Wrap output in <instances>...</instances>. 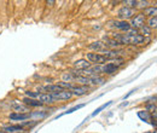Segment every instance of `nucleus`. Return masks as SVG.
<instances>
[{"instance_id": "aec40b11", "label": "nucleus", "mask_w": 157, "mask_h": 133, "mask_svg": "<svg viewBox=\"0 0 157 133\" xmlns=\"http://www.w3.org/2000/svg\"><path fill=\"white\" fill-rule=\"evenodd\" d=\"M111 103H113V102H108V103H104L103 105H100L99 108H97V109H96V110H94V111L92 113V116H96V115H98L99 113L101 111V110H104L105 108H108L109 105H111Z\"/></svg>"}, {"instance_id": "b1692460", "label": "nucleus", "mask_w": 157, "mask_h": 133, "mask_svg": "<svg viewBox=\"0 0 157 133\" xmlns=\"http://www.w3.org/2000/svg\"><path fill=\"white\" fill-rule=\"evenodd\" d=\"M91 84H93V85H103L104 84V79L100 77V76H94V77L91 79Z\"/></svg>"}, {"instance_id": "f8f14e48", "label": "nucleus", "mask_w": 157, "mask_h": 133, "mask_svg": "<svg viewBox=\"0 0 157 133\" xmlns=\"http://www.w3.org/2000/svg\"><path fill=\"white\" fill-rule=\"evenodd\" d=\"M27 107H42L44 104L41 103V102H39L38 99H33V98H29V97H25L23 100H22Z\"/></svg>"}, {"instance_id": "a211bd4d", "label": "nucleus", "mask_w": 157, "mask_h": 133, "mask_svg": "<svg viewBox=\"0 0 157 133\" xmlns=\"http://www.w3.org/2000/svg\"><path fill=\"white\" fill-rule=\"evenodd\" d=\"M138 116H139V119H141V120H143V121H145V122L151 121V115L147 113V110L138 111Z\"/></svg>"}, {"instance_id": "f257e3e1", "label": "nucleus", "mask_w": 157, "mask_h": 133, "mask_svg": "<svg viewBox=\"0 0 157 133\" xmlns=\"http://www.w3.org/2000/svg\"><path fill=\"white\" fill-rule=\"evenodd\" d=\"M136 15V11L134 9H129L127 6H123L118 10L117 12V17L122 21H126V19H129V18H133V16Z\"/></svg>"}, {"instance_id": "f03ea898", "label": "nucleus", "mask_w": 157, "mask_h": 133, "mask_svg": "<svg viewBox=\"0 0 157 133\" xmlns=\"http://www.w3.org/2000/svg\"><path fill=\"white\" fill-rule=\"evenodd\" d=\"M87 61L90 63H94L97 65L106 64V62H108V59L100 53H87Z\"/></svg>"}, {"instance_id": "a878e982", "label": "nucleus", "mask_w": 157, "mask_h": 133, "mask_svg": "<svg viewBox=\"0 0 157 133\" xmlns=\"http://www.w3.org/2000/svg\"><path fill=\"white\" fill-rule=\"evenodd\" d=\"M111 63L115 64L116 67H118V65H122V64L124 63V59H123L122 57H117V58H115V59H113Z\"/></svg>"}, {"instance_id": "0eeeda50", "label": "nucleus", "mask_w": 157, "mask_h": 133, "mask_svg": "<svg viewBox=\"0 0 157 133\" xmlns=\"http://www.w3.org/2000/svg\"><path fill=\"white\" fill-rule=\"evenodd\" d=\"M74 68L78 70H86L91 68V63L87 59H78L76 62H74Z\"/></svg>"}, {"instance_id": "412c9836", "label": "nucleus", "mask_w": 157, "mask_h": 133, "mask_svg": "<svg viewBox=\"0 0 157 133\" xmlns=\"http://www.w3.org/2000/svg\"><path fill=\"white\" fill-rule=\"evenodd\" d=\"M140 32H141V35H143L144 38L151 35V29H150L147 25H143V27L140 28Z\"/></svg>"}, {"instance_id": "393cba45", "label": "nucleus", "mask_w": 157, "mask_h": 133, "mask_svg": "<svg viewBox=\"0 0 157 133\" xmlns=\"http://www.w3.org/2000/svg\"><path fill=\"white\" fill-rule=\"evenodd\" d=\"M126 6L129 7V9H133V7H137V0H126L124 1Z\"/></svg>"}, {"instance_id": "1a4fd4ad", "label": "nucleus", "mask_w": 157, "mask_h": 133, "mask_svg": "<svg viewBox=\"0 0 157 133\" xmlns=\"http://www.w3.org/2000/svg\"><path fill=\"white\" fill-rule=\"evenodd\" d=\"M36 99H38L39 102H41L42 104H51V103L55 102L53 97L50 95V93H39Z\"/></svg>"}, {"instance_id": "c85d7f7f", "label": "nucleus", "mask_w": 157, "mask_h": 133, "mask_svg": "<svg viewBox=\"0 0 157 133\" xmlns=\"http://www.w3.org/2000/svg\"><path fill=\"white\" fill-rule=\"evenodd\" d=\"M47 5H50V6H53V5H55V1L50 0V1H47Z\"/></svg>"}, {"instance_id": "20e7f679", "label": "nucleus", "mask_w": 157, "mask_h": 133, "mask_svg": "<svg viewBox=\"0 0 157 133\" xmlns=\"http://www.w3.org/2000/svg\"><path fill=\"white\" fill-rule=\"evenodd\" d=\"M51 96L53 97V99H55V102H56V100H68V99H70V98L73 97V93H71L70 91H68V90H64V91H62V92L52 93Z\"/></svg>"}, {"instance_id": "cd10ccee", "label": "nucleus", "mask_w": 157, "mask_h": 133, "mask_svg": "<svg viewBox=\"0 0 157 133\" xmlns=\"http://www.w3.org/2000/svg\"><path fill=\"white\" fill-rule=\"evenodd\" d=\"M138 34V30H136V29H129V30H127L126 32V35H137Z\"/></svg>"}, {"instance_id": "9b49d317", "label": "nucleus", "mask_w": 157, "mask_h": 133, "mask_svg": "<svg viewBox=\"0 0 157 133\" xmlns=\"http://www.w3.org/2000/svg\"><path fill=\"white\" fill-rule=\"evenodd\" d=\"M116 70H117V67L113 63H106L101 67V73H105V74H114L116 73Z\"/></svg>"}, {"instance_id": "ddd939ff", "label": "nucleus", "mask_w": 157, "mask_h": 133, "mask_svg": "<svg viewBox=\"0 0 157 133\" xmlns=\"http://www.w3.org/2000/svg\"><path fill=\"white\" fill-rule=\"evenodd\" d=\"M30 116H32V114L13 113V114H10V120H12V121H24V120H28Z\"/></svg>"}, {"instance_id": "c756f323", "label": "nucleus", "mask_w": 157, "mask_h": 133, "mask_svg": "<svg viewBox=\"0 0 157 133\" xmlns=\"http://www.w3.org/2000/svg\"><path fill=\"white\" fill-rule=\"evenodd\" d=\"M0 133H5V132H4V131H0Z\"/></svg>"}, {"instance_id": "423d86ee", "label": "nucleus", "mask_w": 157, "mask_h": 133, "mask_svg": "<svg viewBox=\"0 0 157 133\" xmlns=\"http://www.w3.org/2000/svg\"><path fill=\"white\" fill-rule=\"evenodd\" d=\"M2 131L5 133H21L24 131V126L23 125H9V126H5Z\"/></svg>"}, {"instance_id": "6ab92c4d", "label": "nucleus", "mask_w": 157, "mask_h": 133, "mask_svg": "<svg viewBox=\"0 0 157 133\" xmlns=\"http://www.w3.org/2000/svg\"><path fill=\"white\" fill-rule=\"evenodd\" d=\"M85 107V104H78V105H75V107H73L71 109H69V110H67L65 113H63V114H60L59 116H57L56 119H58V117H60V116H63V115H67V114H71V113H74V111H76V110H78V109H81V108H83Z\"/></svg>"}, {"instance_id": "bb28decb", "label": "nucleus", "mask_w": 157, "mask_h": 133, "mask_svg": "<svg viewBox=\"0 0 157 133\" xmlns=\"http://www.w3.org/2000/svg\"><path fill=\"white\" fill-rule=\"evenodd\" d=\"M149 5V1H138L137 0V7H143L145 10V7Z\"/></svg>"}, {"instance_id": "5701e85b", "label": "nucleus", "mask_w": 157, "mask_h": 133, "mask_svg": "<svg viewBox=\"0 0 157 133\" xmlns=\"http://www.w3.org/2000/svg\"><path fill=\"white\" fill-rule=\"evenodd\" d=\"M150 29L152 28H157V17H151V18L147 21V24H146Z\"/></svg>"}, {"instance_id": "39448f33", "label": "nucleus", "mask_w": 157, "mask_h": 133, "mask_svg": "<svg viewBox=\"0 0 157 133\" xmlns=\"http://www.w3.org/2000/svg\"><path fill=\"white\" fill-rule=\"evenodd\" d=\"M120 53H122V51H117V50H103V51H100V55H103L108 61H113L115 58L120 57Z\"/></svg>"}, {"instance_id": "6e6552de", "label": "nucleus", "mask_w": 157, "mask_h": 133, "mask_svg": "<svg viewBox=\"0 0 157 133\" xmlns=\"http://www.w3.org/2000/svg\"><path fill=\"white\" fill-rule=\"evenodd\" d=\"M70 92L73 93V96H83L86 95V93H88V87L87 86H75L74 85V87L70 90Z\"/></svg>"}, {"instance_id": "4468645a", "label": "nucleus", "mask_w": 157, "mask_h": 133, "mask_svg": "<svg viewBox=\"0 0 157 133\" xmlns=\"http://www.w3.org/2000/svg\"><path fill=\"white\" fill-rule=\"evenodd\" d=\"M12 108H13L15 111H17V113H20V114H28V113L30 111L29 107H27L25 104H13Z\"/></svg>"}, {"instance_id": "f3484780", "label": "nucleus", "mask_w": 157, "mask_h": 133, "mask_svg": "<svg viewBox=\"0 0 157 133\" xmlns=\"http://www.w3.org/2000/svg\"><path fill=\"white\" fill-rule=\"evenodd\" d=\"M105 47V44H103V42H100V41H96V42H92L90 46H88V49H91V50H94V51H103V49Z\"/></svg>"}, {"instance_id": "dca6fc26", "label": "nucleus", "mask_w": 157, "mask_h": 133, "mask_svg": "<svg viewBox=\"0 0 157 133\" xmlns=\"http://www.w3.org/2000/svg\"><path fill=\"white\" fill-rule=\"evenodd\" d=\"M74 82L80 84V85H82V86H87V85H90V84H91V79L85 77V76H75Z\"/></svg>"}, {"instance_id": "2eb2a0df", "label": "nucleus", "mask_w": 157, "mask_h": 133, "mask_svg": "<svg viewBox=\"0 0 157 133\" xmlns=\"http://www.w3.org/2000/svg\"><path fill=\"white\" fill-rule=\"evenodd\" d=\"M144 15L151 17H157V6H149L144 10Z\"/></svg>"}, {"instance_id": "4be33fe9", "label": "nucleus", "mask_w": 157, "mask_h": 133, "mask_svg": "<svg viewBox=\"0 0 157 133\" xmlns=\"http://www.w3.org/2000/svg\"><path fill=\"white\" fill-rule=\"evenodd\" d=\"M120 45L121 44L118 41H116L115 39H108L106 40V44H105V46H110V47H117Z\"/></svg>"}, {"instance_id": "9d476101", "label": "nucleus", "mask_w": 157, "mask_h": 133, "mask_svg": "<svg viewBox=\"0 0 157 133\" xmlns=\"http://www.w3.org/2000/svg\"><path fill=\"white\" fill-rule=\"evenodd\" d=\"M114 28H116L118 30H129L131 29V24L127 22V21H116L114 22Z\"/></svg>"}, {"instance_id": "7ed1b4c3", "label": "nucleus", "mask_w": 157, "mask_h": 133, "mask_svg": "<svg viewBox=\"0 0 157 133\" xmlns=\"http://www.w3.org/2000/svg\"><path fill=\"white\" fill-rule=\"evenodd\" d=\"M131 24V28L132 29H140L143 25H145V15L141 12V14H138L136 17L132 18V22L129 23Z\"/></svg>"}]
</instances>
